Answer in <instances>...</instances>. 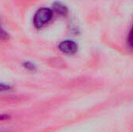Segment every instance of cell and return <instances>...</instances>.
<instances>
[{
	"label": "cell",
	"mask_w": 133,
	"mask_h": 132,
	"mask_svg": "<svg viewBox=\"0 0 133 132\" xmlns=\"http://www.w3.org/2000/svg\"><path fill=\"white\" fill-rule=\"evenodd\" d=\"M52 11L48 8H41L34 16V24L37 28H41L52 18Z\"/></svg>",
	"instance_id": "cell-1"
},
{
	"label": "cell",
	"mask_w": 133,
	"mask_h": 132,
	"mask_svg": "<svg viewBox=\"0 0 133 132\" xmlns=\"http://www.w3.org/2000/svg\"><path fill=\"white\" fill-rule=\"evenodd\" d=\"M58 49L64 54H73L78 50V45L76 42L67 40L62 41L58 45Z\"/></svg>",
	"instance_id": "cell-2"
},
{
	"label": "cell",
	"mask_w": 133,
	"mask_h": 132,
	"mask_svg": "<svg viewBox=\"0 0 133 132\" xmlns=\"http://www.w3.org/2000/svg\"><path fill=\"white\" fill-rule=\"evenodd\" d=\"M53 9L55 10V12H56L58 14L61 15V16H66L68 14V9L67 7L61 3V2H55L53 5Z\"/></svg>",
	"instance_id": "cell-3"
},
{
	"label": "cell",
	"mask_w": 133,
	"mask_h": 132,
	"mask_svg": "<svg viewBox=\"0 0 133 132\" xmlns=\"http://www.w3.org/2000/svg\"><path fill=\"white\" fill-rule=\"evenodd\" d=\"M23 67L29 71H35V69H36V67L34 66V65H33L31 62H29V61L25 62L23 64Z\"/></svg>",
	"instance_id": "cell-4"
},
{
	"label": "cell",
	"mask_w": 133,
	"mask_h": 132,
	"mask_svg": "<svg viewBox=\"0 0 133 132\" xmlns=\"http://www.w3.org/2000/svg\"><path fill=\"white\" fill-rule=\"evenodd\" d=\"M12 89V87L5 83L0 82V92H5V91H9Z\"/></svg>",
	"instance_id": "cell-5"
},
{
	"label": "cell",
	"mask_w": 133,
	"mask_h": 132,
	"mask_svg": "<svg viewBox=\"0 0 133 132\" xmlns=\"http://www.w3.org/2000/svg\"><path fill=\"white\" fill-rule=\"evenodd\" d=\"M127 44H129V46L130 47H132V32L130 31L129 35H128V39H127Z\"/></svg>",
	"instance_id": "cell-6"
},
{
	"label": "cell",
	"mask_w": 133,
	"mask_h": 132,
	"mask_svg": "<svg viewBox=\"0 0 133 132\" xmlns=\"http://www.w3.org/2000/svg\"><path fill=\"white\" fill-rule=\"evenodd\" d=\"M8 37L7 33L0 28V39H6Z\"/></svg>",
	"instance_id": "cell-7"
},
{
	"label": "cell",
	"mask_w": 133,
	"mask_h": 132,
	"mask_svg": "<svg viewBox=\"0 0 133 132\" xmlns=\"http://www.w3.org/2000/svg\"><path fill=\"white\" fill-rule=\"evenodd\" d=\"M10 118V116L9 114H0V121H5Z\"/></svg>",
	"instance_id": "cell-8"
}]
</instances>
